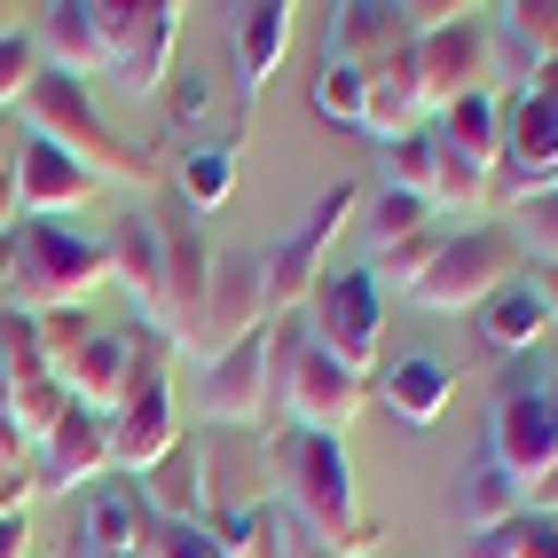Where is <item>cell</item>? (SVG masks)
Instances as JSON below:
<instances>
[{"label": "cell", "mask_w": 558, "mask_h": 558, "mask_svg": "<svg viewBox=\"0 0 558 558\" xmlns=\"http://www.w3.org/2000/svg\"><path fill=\"white\" fill-rule=\"evenodd\" d=\"M268 480H276V504L300 519L315 543H330L339 558H369V550L386 543V527L354 496L347 440L307 433V425H283V433H268Z\"/></svg>", "instance_id": "cell-1"}, {"label": "cell", "mask_w": 558, "mask_h": 558, "mask_svg": "<svg viewBox=\"0 0 558 558\" xmlns=\"http://www.w3.org/2000/svg\"><path fill=\"white\" fill-rule=\"evenodd\" d=\"M16 119H24L32 142H56L71 166H87L102 190H110V181H119V190H158V158L142 150V142L110 134V126H102V110H95V95H87L80 80H63V71L40 63V80L24 87Z\"/></svg>", "instance_id": "cell-2"}, {"label": "cell", "mask_w": 558, "mask_h": 558, "mask_svg": "<svg viewBox=\"0 0 558 558\" xmlns=\"http://www.w3.org/2000/svg\"><path fill=\"white\" fill-rule=\"evenodd\" d=\"M9 307L24 315H63L87 307L95 291L110 283V259L95 236H71L63 220H16L9 229Z\"/></svg>", "instance_id": "cell-3"}, {"label": "cell", "mask_w": 558, "mask_h": 558, "mask_svg": "<svg viewBox=\"0 0 558 558\" xmlns=\"http://www.w3.org/2000/svg\"><path fill=\"white\" fill-rule=\"evenodd\" d=\"M166 339L150 323L134 330V378L119 393V409L102 417V449H110V472H150L166 449H181V409H173V386H166Z\"/></svg>", "instance_id": "cell-4"}, {"label": "cell", "mask_w": 558, "mask_h": 558, "mask_svg": "<svg viewBox=\"0 0 558 558\" xmlns=\"http://www.w3.org/2000/svg\"><path fill=\"white\" fill-rule=\"evenodd\" d=\"M519 276H527V252H519L511 220H472V229H449V244H440V259L425 268V283L409 300L433 315H480Z\"/></svg>", "instance_id": "cell-5"}, {"label": "cell", "mask_w": 558, "mask_h": 558, "mask_svg": "<svg viewBox=\"0 0 558 558\" xmlns=\"http://www.w3.org/2000/svg\"><path fill=\"white\" fill-rule=\"evenodd\" d=\"M150 229H158V307H150V330L173 354H190L197 323H205V291H213V244H205V220L181 197L150 205Z\"/></svg>", "instance_id": "cell-6"}, {"label": "cell", "mask_w": 558, "mask_h": 558, "mask_svg": "<svg viewBox=\"0 0 558 558\" xmlns=\"http://www.w3.org/2000/svg\"><path fill=\"white\" fill-rule=\"evenodd\" d=\"M307 330L330 362H347L369 378V362H378V339H386V291L378 276L362 268V259H330V276L315 283L307 300Z\"/></svg>", "instance_id": "cell-7"}, {"label": "cell", "mask_w": 558, "mask_h": 558, "mask_svg": "<svg viewBox=\"0 0 558 558\" xmlns=\"http://www.w3.org/2000/svg\"><path fill=\"white\" fill-rule=\"evenodd\" d=\"M354 205H362V190H354V181H339V190L315 197V213H307L276 252H259V259H268V315H300V307L315 300V283L330 276V252H339V229H347Z\"/></svg>", "instance_id": "cell-8"}, {"label": "cell", "mask_w": 558, "mask_h": 558, "mask_svg": "<svg viewBox=\"0 0 558 558\" xmlns=\"http://www.w3.org/2000/svg\"><path fill=\"white\" fill-rule=\"evenodd\" d=\"M181 0H110V63L102 80H119L126 95H158L173 71V40H181Z\"/></svg>", "instance_id": "cell-9"}, {"label": "cell", "mask_w": 558, "mask_h": 558, "mask_svg": "<svg viewBox=\"0 0 558 558\" xmlns=\"http://www.w3.org/2000/svg\"><path fill=\"white\" fill-rule=\"evenodd\" d=\"M252 330H268V259L259 252H213V291H205V323H197V362H220L244 347Z\"/></svg>", "instance_id": "cell-10"}, {"label": "cell", "mask_w": 558, "mask_h": 558, "mask_svg": "<svg viewBox=\"0 0 558 558\" xmlns=\"http://www.w3.org/2000/svg\"><path fill=\"white\" fill-rule=\"evenodd\" d=\"M488 457L519 480V488H527L543 464H558V409H550V393L527 378V369H511L496 409H488Z\"/></svg>", "instance_id": "cell-11"}, {"label": "cell", "mask_w": 558, "mask_h": 558, "mask_svg": "<svg viewBox=\"0 0 558 558\" xmlns=\"http://www.w3.org/2000/svg\"><path fill=\"white\" fill-rule=\"evenodd\" d=\"M488 80H496V32L480 16H457V24H440V32L417 40V95H425V110L488 95Z\"/></svg>", "instance_id": "cell-12"}, {"label": "cell", "mask_w": 558, "mask_h": 558, "mask_svg": "<svg viewBox=\"0 0 558 558\" xmlns=\"http://www.w3.org/2000/svg\"><path fill=\"white\" fill-rule=\"evenodd\" d=\"M197 488H205V511L197 519H252L259 504H276V480H268V449H252L244 433H197Z\"/></svg>", "instance_id": "cell-13"}, {"label": "cell", "mask_w": 558, "mask_h": 558, "mask_svg": "<svg viewBox=\"0 0 558 558\" xmlns=\"http://www.w3.org/2000/svg\"><path fill=\"white\" fill-rule=\"evenodd\" d=\"M417 48V32H409L401 0H347V9H330L323 24V63H347V71H386L393 56Z\"/></svg>", "instance_id": "cell-14"}, {"label": "cell", "mask_w": 558, "mask_h": 558, "mask_svg": "<svg viewBox=\"0 0 558 558\" xmlns=\"http://www.w3.org/2000/svg\"><path fill=\"white\" fill-rule=\"evenodd\" d=\"M40 63L87 87L110 63V0H48L40 9Z\"/></svg>", "instance_id": "cell-15"}, {"label": "cell", "mask_w": 558, "mask_h": 558, "mask_svg": "<svg viewBox=\"0 0 558 558\" xmlns=\"http://www.w3.org/2000/svg\"><path fill=\"white\" fill-rule=\"evenodd\" d=\"M110 472V449H102V417L95 409H71V417L32 449V496H80Z\"/></svg>", "instance_id": "cell-16"}, {"label": "cell", "mask_w": 558, "mask_h": 558, "mask_svg": "<svg viewBox=\"0 0 558 558\" xmlns=\"http://www.w3.org/2000/svg\"><path fill=\"white\" fill-rule=\"evenodd\" d=\"M362 401H369V378H362V369H347V362H330L323 347H307L300 378H291V425L347 440V425L362 417Z\"/></svg>", "instance_id": "cell-17"}, {"label": "cell", "mask_w": 558, "mask_h": 558, "mask_svg": "<svg viewBox=\"0 0 558 558\" xmlns=\"http://www.w3.org/2000/svg\"><path fill=\"white\" fill-rule=\"evenodd\" d=\"M259 409H268V330H252L244 347L205 362V417L220 433H252Z\"/></svg>", "instance_id": "cell-18"}, {"label": "cell", "mask_w": 558, "mask_h": 558, "mask_svg": "<svg viewBox=\"0 0 558 558\" xmlns=\"http://www.w3.org/2000/svg\"><path fill=\"white\" fill-rule=\"evenodd\" d=\"M95 197H102V181L87 166H71L56 142L24 134V150H16V205H24V220H63V213L95 205Z\"/></svg>", "instance_id": "cell-19"}, {"label": "cell", "mask_w": 558, "mask_h": 558, "mask_svg": "<svg viewBox=\"0 0 558 558\" xmlns=\"http://www.w3.org/2000/svg\"><path fill=\"white\" fill-rule=\"evenodd\" d=\"M472 330H480V347H488V354H511V362H527L535 347H550V339H558L527 276H519V283H504L496 300L472 315Z\"/></svg>", "instance_id": "cell-20"}, {"label": "cell", "mask_w": 558, "mask_h": 558, "mask_svg": "<svg viewBox=\"0 0 558 558\" xmlns=\"http://www.w3.org/2000/svg\"><path fill=\"white\" fill-rule=\"evenodd\" d=\"M417 126H425V95H417V48H409L386 71H369V87H362V134L386 150V142L417 134Z\"/></svg>", "instance_id": "cell-21"}, {"label": "cell", "mask_w": 558, "mask_h": 558, "mask_svg": "<svg viewBox=\"0 0 558 558\" xmlns=\"http://www.w3.org/2000/svg\"><path fill=\"white\" fill-rule=\"evenodd\" d=\"M134 496H142V511H150L158 527H197V511H205V488H197V440L181 433V449H166L150 472H142Z\"/></svg>", "instance_id": "cell-22"}, {"label": "cell", "mask_w": 558, "mask_h": 558, "mask_svg": "<svg viewBox=\"0 0 558 558\" xmlns=\"http://www.w3.org/2000/svg\"><path fill=\"white\" fill-rule=\"evenodd\" d=\"M158 543V519L142 511L134 488H102L80 519V558H126V550H150Z\"/></svg>", "instance_id": "cell-23"}, {"label": "cell", "mask_w": 558, "mask_h": 558, "mask_svg": "<svg viewBox=\"0 0 558 558\" xmlns=\"http://www.w3.org/2000/svg\"><path fill=\"white\" fill-rule=\"evenodd\" d=\"M433 134H440V150H457L480 173H496V158H504V95L488 87V95H464L449 110H433Z\"/></svg>", "instance_id": "cell-24"}, {"label": "cell", "mask_w": 558, "mask_h": 558, "mask_svg": "<svg viewBox=\"0 0 558 558\" xmlns=\"http://www.w3.org/2000/svg\"><path fill=\"white\" fill-rule=\"evenodd\" d=\"M291 16L300 9H283V0H259V9H236V71H244V102L276 80V63H283V48H291Z\"/></svg>", "instance_id": "cell-25"}, {"label": "cell", "mask_w": 558, "mask_h": 558, "mask_svg": "<svg viewBox=\"0 0 558 558\" xmlns=\"http://www.w3.org/2000/svg\"><path fill=\"white\" fill-rule=\"evenodd\" d=\"M378 393H386V409L401 425H440V409H449V393H457V369L433 362V354H409V362L386 369Z\"/></svg>", "instance_id": "cell-26"}, {"label": "cell", "mask_w": 558, "mask_h": 558, "mask_svg": "<svg viewBox=\"0 0 558 558\" xmlns=\"http://www.w3.org/2000/svg\"><path fill=\"white\" fill-rule=\"evenodd\" d=\"M102 259H110V283H126L134 307L150 315L158 307V229H150V213H126L119 229L102 236Z\"/></svg>", "instance_id": "cell-27"}, {"label": "cell", "mask_w": 558, "mask_h": 558, "mask_svg": "<svg viewBox=\"0 0 558 558\" xmlns=\"http://www.w3.org/2000/svg\"><path fill=\"white\" fill-rule=\"evenodd\" d=\"M181 205H190L197 220L220 213L236 197V134H220V142H190V158H181Z\"/></svg>", "instance_id": "cell-28"}, {"label": "cell", "mask_w": 558, "mask_h": 558, "mask_svg": "<svg viewBox=\"0 0 558 558\" xmlns=\"http://www.w3.org/2000/svg\"><path fill=\"white\" fill-rule=\"evenodd\" d=\"M464 527L480 535V527H504V519H519V511H527V504H519V480L496 464V457H480L472 472H464Z\"/></svg>", "instance_id": "cell-29"}, {"label": "cell", "mask_w": 558, "mask_h": 558, "mask_svg": "<svg viewBox=\"0 0 558 558\" xmlns=\"http://www.w3.org/2000/svg\"><path fill=\"white\" fill-rule=\"evenodd\" d=\"M440 244H449V229H440V220H433V229L401 236V244H386V252H369L362 268L378 276V291H417V283H425V268L440 259Z\"/></svg>", "instance_id": "cell-30"}, {"label": "cell", "mask_w": 558, "mask_h": 558, "mask_svg": "<svg viewBox=\"0 0 558 558\" xmlns=\"http://www.w3.org/2000/svg\"><path fill=\"white\" fill-rule=\"evenodd\" d=\"M71 409H80V401H71V386L56 378V369H48V378H24V386L9 393V425L32 440V449H40V440H48V433L71 417Z\"/></svg>", "instance_id": "cell-31"}, {"label": "cell", "mask_w": 558, "mask_h": 558, "mask_svg": "<svg viewBox=\"0 0 558 558\" xmlns=\"http://www.w3.org/2000/svg\"><path fill=\"white\" fill-rule=\"evenodd\" d=\"M378 158H386V190H401V197H433V166H440V134H433V126L386 142Z\"/></svg>", "instance_id": "cell-32"}, {"label": "cell", "mask_w": 558, "mask_h": 558, "mask_svg": "<svg viewBox=\"0 0 558 558\" xmlns=\"http://www.w3.org/2000/svg\"><path fill=\"white\" fill-rule=\"evenodd\" d=\"M0 369H9V393H16L24 378H48V339H40V315L0 307Z\"/></svg>", "instance_id": "cell-33"}, {"label": "cell", "mask_w": 558, "mask_h": 558, "mask_svg": "<svg viewBox=\"0 0 558 558\" xmlns=\"http://www.w3.org/2000/svg\"><path fill=\"white\" fill-rule=\"evenodd\" d=\"M496 32L519 40L535 63H558V0H504L496 9Z\"/></svg>", "instance_id": "cell-34"}, {"label": "cell", "mask_w": 558, "mask_h": 558, "mask_svg": "<svg viewBox=\"0 0 558 558\" xmlns=\"http://www.w3.org/2000/svg\"><path fill=\"white\" fill-rule=\"evenodd\" d=\"M433 205L425 197H401V190H386L378 205H369V252H386V244H401V236H417V229H433Z\"/></svg>", "instance_id": "cell-35"}, {"label": "cell", "mask_w": 558, "mask_h": 558, "mask_svg": "<svg viewBox=\"0 0 558 558\" xmlns=\"http://www.w3.org/2000/svg\"><path fill=\"white\" fill-rule=\"evenodd\" d=\"M300 519H291L283 504H259L252 519H244V543H236V558H291V550H300Z\"/></svg>", "instance_id": "cell-36"}, {"label": "cell", "mask_w": 558, "mask_h": 558, "mask_svg": "<svg viewBox=\"0 0 558 558\" xmlns=\"http://www.w3.org/2000/svg\"><path fill=\"white\" fill-rule=\"evenodd\" d=\"M511 236H519L527 259H550V268H558V190H543V197L519 205L511 213Z\"/></svg>", "instance_id": "cell-37"}, {"label": "cell", "mask_w": 558, "mask_h": 558, "mask_svg": "<svg viewBox=\"0 0 558 558\" xmlns=\"http://www.w3.org/2000/svg\"><path fill=\"white\" fill-rule=\"evenodd\" d=\"M32 80H40V40L32 32H0V119L24 102Z\"/></svg>", "instance_id": "cell-38"}, {"label": "cell", "mask_w": 558, "mask_h": 558, "mask_svg": "<svg viewBox=\"0 0 558 558\" xmlns=\"http://www.w3.org/2000/svg\"><path fill=\"white\" fill-rule=\"evenodd\" d=\"M362 71H347V63H323L315 71V110H323V119L330 126H362Z\"/></svg>", "instance_id": "cell-39"}, {"label": "cell", "mask_w": 558, "mask_h": 558, "mask_svg": "<svg viewBox=\"0 0 558 558\" xmlns=\"http://www.w3.org/2000/svg\"><path fill=\"white\" fill-rule=\"evenodd\" d=\"M519 550H527V511L504 519V527H480L472 535V558H519Z\"/></svg>", "instance_id": "cell-40"}, {"label": "cell", "mask_w": 558, "mask_h": 558, "mask_svg": "<svg viewBox=\"0 0 558 558\" xmlns=\"http://www.w3.org/2000/svg\"><path fill=\"white\" fill-rule=\"evenodd\" d=\"M150 558H220L197 527H158V543H150Z\"/></svg>", "instance_id": "cell-41"}, {"label": "cell", "mask_w": 558, "mask_h": 558, "mask_svg": "<svg viewBox=\"0 0 558 558\" xmlns=\"http://www.w3.org/2000/svg\"><path fill=\"white\" fill-rule=\"evenodd\" d=\"M519 504H527V519H558V464H543L527 488H519Z\"/></svg>", "instance_id": "cell-42"}, {"label": "cell", "mask_w": 558, "mask_h": 558, "mask_svg": "<svg viewBox=\"0 0 558 558\" xmlns=\"http://www.w3.org/2000/svg\"><path fill=\"white\" fill-rule=\"evenodd\" d=\"M519 95H527L543 119H558V63H527V87H519Z\"/></svg>", "instance_id": "cell-43"}, {"label": "cell", "mask_w": 558, "mask_h": 558, "mask_svg": "<svg viewBox=\"0 0 558 558\" xmlns=\"http://www.w3.org/2000/svg\"><path fill=\"white\" fill-rule=\"evenodd\" d=\"M0 558H32V511H0Z\"/></svg>", "instance_id": "cell-44"}, {"label": "cell", "mask_w": 558, "mask_h": 558, "mask_svg": "<svg viewBox=\"0 0 558 558\" xmlns=\"http://www.w3.org/2000/svg\"><path fill=\"white\" fill-rule=\"evenodd\" d=\"M519 369H527V378H535V386L550 393V409H558V339H550V347H535V354L519 362Z\"/></svg>", "instance_id": "cell-45"}, {"label": "cell", "mask_w": 558, "mask_h": 558, "mask_svg": "<svg viewBox=\"0 0 558 558\" xmlns=\"http://www.w3.org/2000/svg\"><path fill=\"white\" fill-rule=\"evenodd\" d=\"M527 283H535V300H543V315L558 330V268H550V259H527Z\"/></svg>", "instance_id": "cell-46"}, {"label": "cell", "mask_w": 558, "mask_h": 558, "mask_svg": "<svg viewBox=\"0 0 558 558\" xmlns=\"http://www.w3.org/2000/svg\"><path fill=\"white\" fill-rule=\"evenodd\" d=\"M519 558H558V519H527V550Z\"/></svg>", "instance_id": "cell-47"}, {"label": "cell", "mask_w": 558, "mask_h": 558, "mask_svg": "<svg viewBox=\"0 0 558 558\" xmlns=\"http://www.w3.org/2000/svg\"><path fill=\"white\" fill-rule=\"evenodd\" d=\"M16 220H24V205H16V173H0V236H9Z\"/></svg>", "instance_id": "cell-48"}, {"label": "cell", "mask_w": 558, "mask_h": 558, "mask_svg": "<svg viewBox=\"0 0 558 558\" xmlns=\"http://www.w3.org/2000/svg\"><path fill=\"white\" fill-rule=\"evenodd\" d=\"M16 150H24V126L0 119V173H16Z\"/></svg>", "instance_id": "cell-49"}, {"label": "cell", "mask_w": 558, "mask_h": 558, "mask_svg": "<svg viewBox=\"0 0 558 558\" xmlns=\"http://www.w3.org/2000/svg\"><path fill=\"white\" fill-rule=\"evenodd\" d=\"M291 558H339V550H330V543H315V535H300V550H291Z\"/></svg>", "instance_id": "cell-50"}, {"label": "cell", "mask_w": 558, "mask_h": 558, "mask_svg": "<svg viewBox=\"0 0 558 558\" xmlns=\"http://www.w3.org/2000/svg\"><path fill=\"white\" fill-rule=\"evenodd\" d=\"M9 276L16 268H9V236H0V307H9Z\"/></svg>", "instance_id": "cell-51"}, {"label": "cell", "mask_w": 558, "mask_h": 558, "mask_svg": "<svg viewBox=\"0 0 558 558\" xmlns=\"http://www.w3.org/2000/svg\"><path fill=\"white\" fill-rule=\"evenodd\" d=\"M126 558H150V550H126Z\"/></svg>", "instance_id": "cell-52"}]
</instances>
